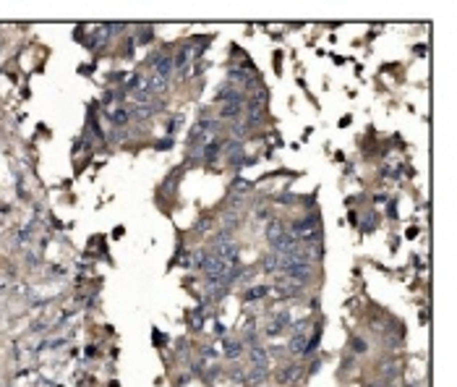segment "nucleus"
Listing matches in <instances>:
<instances>
[{"instance_id":"obj_21","label":"nucleus","mask_w":457,"mask_h":387,"mask_svg":"<svg viewBox=\"0 0 457 387\" xmlns=\"http://www.w3.org/2000/svg\"><path fill=\"white\" fill-rule=\"evenodd\" d=\"M353 348H356L358 354H363V350H366V343H363V340H356V343H353Z\"/></svg>"},{"instance_id":"obj_5","label":"nucleus","mask_w":457,"mask_h":387,"mask_svg":"<svg viewBox=\"0 0 457 387\" xmlns=\"http://www.w3.org/2000/svg\"><path fill=\"white\" fill-rule=\"evenodd\" d=\"M144 82H146V86L152 89V94H162L165 89H167V82H170V78L159 76V74H146V76H144Z\"/></svg>"},{"instance_id":"obj_4","label":"nucleus","mask_w":457,"mask_h":387,"mask_svg":"<svg viewBox=\"0 0 457 387\" xmlns=\"http://www.w3.org/2000/svg\"><path fill=\"white\" fill-rule=\"evenodd\" d=\"M248 356H251V366H256V369H269V354L261 346H251V350H248Z\"/></svg>"},{"instance_id":"obj_16","label":"nucleus","mask_w":457,"mask_h":387,"mask_svg":"<svg viewBox=\"0 0 457 387\" xmlns=\"http://www.w3.org/2000/svg\"><path fill=\"white\" fill-rule=\"evenodd\" d=\"M269 290H272V288H267V286H256V288H251V290L246 293V301H259V298H264Z\"/></svg>"},{"instance_id":"obj_2","label":"nucleus","mask_w":457,"mask_h":387,"mask_svg":"<svg viewBox=\"0 0 457 387\" xmlns=\"http://www.w3.org/2000/svg\"><path fill=\"white\" fill-rule=\"evenodd\" d=\"M152 68H154L152 74H159V76L170 78V74L175 71V68H173V55H170V52H159V55H154V58H152Z\"/></svg>"},{"instance_id":"obj_7","label":"nucleus","mask_w":457,"mask_h":387,"mask_svg":"<svg viewBox=\"0 0 457 387\" xmlns=\"http://www.w3.org/2000/svg\"><path fill=\"white\" fill-rule=\"evenodd\" d=\"M217 100H220V102H227V105H243V94L238 92L235 86H230V89L222 86L220 94H217Z\"/></svg>"},{"instance_id":"obj_9","label":"nucleus","mask_w":457,"mask_h":387,"mask_svg":"<svg viewBox=\"0 0 457 387\" xmlns=\"http://www.w3.org/2000/svg\"><path fill=\"white\" fill-rule=\"evenodd\" d=\"M267 372H269V369H256V366H251L248 377H246L248 387H254V384H264V382H267Z\"/></svg>"},{"instance_id":"obj_12","label":"nucleus","mask_w":457,"mask_h":387,"mask_svg":"<svg viewBox=\"0 0 457 387\" xmlns=\"http://www.w3.org/2000/svg\"><path fill=\"white\" fill-rule=\"evenodd\" d=\"M298 377H301V366H285V369L280 372V382H285V384H288V382H295Z\"/></svg>"},{"instance_id":"obj_3","label":"nucleus","mask_w":457,"mask_h":387,"mask_svg":"<svg viewBox=\"0 0 457 387\" xmlns=\"http://www.w3.org/2000/svg\"><path fill=\"white\" fill-rule=\"evenodd\" d=\"M267 100H269L267 89H256V92L248 97V102H246L248 112H261V110H264V105H267Z\"/></svg>"},{"instance_id":"obj_10","label":"nucleus","mask_w":457,"mask_h":387,"mask_svg":"<svg viewBox=\"0 0 457 387\" xmlns=\"http://www.w3.org/2000/svg\"><path fill=\"white\" fill-rule=\"evenodd\" d=\"M188 48H180L175 55H173V68H178V71H186L188 68Z\"/></svg>"},{"instance_id":"obj_22","label":"nucleus","mask_w":457,"mask_h":387,"mask_svg":"<svg viewBox=\"0 0 457 387\" xmlns=\"http://www.w3.org/2000/svg\"><path fill=\"white\" fill-rule=\"evenodd\" d=\"M254 387H267V384H254Z\"/></svg>"},{"instance_id":"obj_18","label":"nucleus","mask_w":457,"mask_h":387,"mask_svg":"<svg viewBox=\"0 0 457 387\" xmlns=\"http://www.w3.org/2000/svg\"><path fill=\"white\" fill-rule=\"evenodd\" d=\"M222 350H225V356H227V358H238V356L243 354V346H241V343H225V348H222Z\"/></svg>"},{"instance_id":"obj_19","label":"nucleus","mask_w":457,"mask_h":387,"mask_svg":"<svg viewBox=\"0 0 457 387\" xmlns=\"http://www.w3.org/2000/svg\"><path fill=\"white\" fill-rule=\"evenodd\" d=\"M180 123H183V118H180V116H175L173 120H170V126H167V131H170V134H173V131H175V128L180 126Z\"/></svg>"},{"instance_id":"obj_13","label":"nucleus","mask_w":457,"mask_h":387,"mask_svg":"<svg viewBox=\"0 0 457 387\" xmlns=\"http://www.w3.org/2000/svg\"><path fill=\"white\" fill-rule=\"evenodd\" d=\"M133 116L136 118H141V120H146V118H152L154 116V105H133Z\"/></svg>"},{"instance_id":"obj_1","label":"nucleus","mask_w":457,"mask_h":387,"mask_svg":"<svg viewBox=\"0 0 457 387\" xmlns=\"http://www.w3.org/2000/svg\"><path fill=\"white\" fill-rule=\"evenodd\" d=\"M269 246H272V252L280 254V256H295V254H298L301 248H303L301 238L293 236V233H282V236H277V238H272Z\"/></svg>"},{"instance_id":"obj_6","label":"nucleus","mask_w":457,"mask_h":387,"mask_svg":"<svg viewBox=\"0 0 457 387\" xmlns=\"http://www.w3.org/2000/svg\"><path fill=\"white\" fill-rule=\"evenodd\" d=\"M314 230H316V218H303V220L293 222V236H298V238L314 233Z\"/></svg>"},{"instance_id":"obj_17","label":"nucleus","mask_w":457,"mask_h":387,"mask_svg":"<svg viewBox=\"0 0 457 387\" xmlns=\"http://www.w3.org/2000/svg\"><path fill=\"white\" fill-rule=\"evenodd\" d=\"M110 120L115 123V126H123V123L131 120V110H123V108H120V110H115V112L110 116Z\"/></svg>"},{"instance_id":"obj_14","label":"nucleus","mask_w":457,"mask_h":387,"mask_svg":"<svg viewBox=\"0 0 457 387\" xmlns=\"http://www.w3.org/2000/svg\"><path fill=\"white\" fill-rule=\"evenodd\" d=\"M230 82L243 84V86H251V76H248L246 71H241V68H233V71H230Z\"/></svg>"},{"instance_id":"obj_8","label":"nucleus","mask_w":457,"mask_h":387,"mask_svg":"<svg viewBox=\"0 0 457 387\" xmlns=\"http://www.w3.org/2000/svg\"><path fill=\"white\" fill-rule=\"evenodd\" d=\"M306 343H308L306 332H293L290 343H288V350H290V354H295V356H301L303 350H306Z\"/></svg>"},{"instance_id":"obj_15","label":"nucleus","mask_w":457,"mask_h":387,"mask_svg":"<svg viewBox=\"0 0 457 387\" xmlns=\"http://www.w3.org/2000/svg\"><path fill=\"white\" fill-rule=\"evenodd\" d=\"M285 233V228H282V222L280 220H269L267 222V238L272 241V238H277V236H282Z\"/></svg>"},{"instance_id":"obj_20","label":"nucleus","mask_w":457,"mask_h":387,"mask_svg":"<svg viewBox=\"0 0 457 387\" xmlns=\"http://www.w3.org/2000/svg\"><path fill=\"white\" fill-rule=\"evenodd\" d=\"M152 37H154V32H152V29H144V34H141L139 40H141V42H152Z\"/></svg>"},{"instance_id":"obj_11","label":"nucleus","mask_w":457,"mask_h":387,"mask_svg":"<svg viewBox=\"0 0 457 387\" xmlns=\"http://www.w3.org/2000/svg\"><path fill=\"white\" fill-rule=\"evenodd\" d=\"M241 110H243V105H225L220 110V118H225V120H238V118H241Z\"/></svg>"}]
</instances>
